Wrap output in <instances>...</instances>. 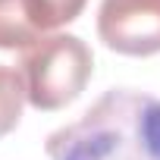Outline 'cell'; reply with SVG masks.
Returning a JSON list of instances; mask_svg holds the SVG:
<instances>
[{"mask_svg":"<svg viewBox=\"0 0 160 160\" xmlns=\"http://www.w3.org/2000/svg\"><path fill=\"white\" fill-rule=\"evenodd\" d=\"M50 160H160V98L104 91L75 122L47 135Z\"/></svg>","mask_w":160,"mask_h":160,"instance_id":"1","label":"cell"},{"mask_svg":"<svg viewBox=\"0 0 160 160\" xmlns=\"http://www.w3.org/2000/svg\"><path fill=\"white\" fill-rule=\"evenodd\" d=\"M98 38L122 57L160 53V0H101Z\"/></svg>","mask_w":160,"mask_h":160,"instance_id":"3","label":"cell"},{"mask_svg":"<svg viewBox=\"0 0 160 160\" xmlns=\"http://www.w3.org/2000/svg\"><path fill=\"white\" fill-rule=\"evenodd\" d=\"M35 7L41 10V16H44L47 28L57 35V28H63V25L75 22L78 16L85 13L88 0H35Z\"/></svg>","mask_w":160,"mask_h":160,"instance_id":"6","label":"cell"},{"mask_svg":"<svg viewBox=\"0 0 160 160\" xmlns=\"http://www.w3.org/2000/svg\"><path fill=\"white\" fill-rule=\"evenodd\" d=\"M16 72L22 75L28 107L53 113L82 98L94 75V53L78 35L57 32L22 50Z\"/></svg>","mask_w":160,"mask_h":160,"instance_id":"2","label":"cell"},{"mask_svg":"<svg viewBox=\"0 0 160 160\" xmlns=\"http://www.w3.org/2000/svg\"><path fill=\"white\" fill-rule=\"evenodd\" d=\"M53 35L35 0H0V50H28Z\"/></svg>","mask_w":160,"mask_h":160,"instance_id":"4","label":"cell"},{"mask_svg":"<svg viewBox=\"0 0 160 160\" xmlns=\"http://www.w3.org/2000/svg\"><path fill=\"white\" fill-rule=\"evenodd\" d=\"M25 85H22V75L13 66L0 63V138L10 135L25 110Z\"/></svg>","mask_w":160,"mask_h":160,"instance_id":"5","label":"cell"}]
</instances>
